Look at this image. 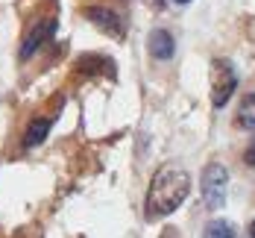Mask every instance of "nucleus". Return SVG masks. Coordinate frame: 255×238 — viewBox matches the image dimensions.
I'll list each match as a JSON object with an SVG mask.
<instances>
[{"instance_id": "1", "label": "nucleus", "mask_w": 255, "mask_h": 238, "mask_svg": "<svg viewBox=\"0 0 255 238\" xmlns=\"http://www.w3.org/2000/svg\"><path fill=\"white\" fill-rule=\"evenodd\" d=\"M188 191H191V177L182 168H176V165L158 168L150 183V191H147V206H144L147 221H158V218H167L170 212H176L185 203Z\"/></svg>"}, {"instance_id": "2", "label": "nucleus", "mask_w": 255, "mask_h": 238, "mask_svg": "<svg viewBox=\"0 0 255 238\" xmlns=\"http://www.w3.org/2000/svg\"><path fill=\"white\" fill-rule=\"evenodd\" d=\"M200 188H203V200L205 206L214 212L226 203V188H229V171L220 165V162H208L203 171V180H200Z\"/></svg>"}, {"instance_id": "3", "label": "nucleus", "mask_w": 255, "mask_h": 238, "mask_svg": "<svg viewBox=\"0 0 255 238\" xmlns=\"http://www.w3.org/2000/svg\"><path fill=\"white\" fill-rule=\"evenodd\" d=\"M235 85H238V74H235L232 62L214 59V65H211V103L217 109L226 106L229 97L235 94Z\"/></svg>"}, {"instance_id": "4", "label": "nucleus", "mask_w": 255, "mask_h": 238, "mask_svg": "<svg viewBox=\"0 0 255 238\" xmlns=\"http://www.w3.org/2000/svg\"><path fill=\"white\" fill-rule=\"evenodd\" d=\"M85 18H88L91 24H97L100 29H106L112 38H124V35H127L124 18H121L115 9H106V6H88V9H85Z\"/></svg>"}, {"instance_id": "5", "label": "nucleus", "mask_w": 255, "mask_h": 238, "mask_svg": "<svg viewBox=\"0 0 255 238\" xmlns=\"http://www.w3.org/2000/svg\"><path fill=\"white\" fill-rule=\"evenodd\" d=\"M53 32H56V21H53V18H50V21H41V24H35V26H32V32L26 35L24 44H21V59L26 62V59L38 50V47H41L47 38H53Z\"/></svg>"}, {"instance_id": "6", "label": "nucleus", "mask_w": 255, "mask_h": 238, "mask_svg": "<svg viewBox=\"0 0 255 238\" xmlns=\"http://www.w3.org/2000/svg\"><path fill=\"white\" fill-rule=\"evenodd\" d=\"M147 47H150V56H153V59L164 62V59H173V53H176V41H173V35H170L167 29H153Z\"/></svg>"}, {"instance_id": "7", "label": "nucleus", "mask_w": 255, "mask_h": 238, "mask_svg": "<svg viewBox=\"0 0 255 238\" xmlns=\"http://www.w3.org/2000/svg\"><path fill=\"white\" fill-rule=\"evenodd\" d=\"M50 118H35V121H29V127H26L24 132V147L29 150V147H38L44 138H47V132H50Z\"/></svg>"}, {"instance_id": "8", "label": "nucleus", "mask_w": 255, "mask_h": 238, "mask_svg": "<svg viewBox=\"0 0 255 238\" xmlns=\"http://www.w3.org/2000/svg\"><path fill=\"white\" fill-rule=\"evenodd\" d=\"M238 124L244 130H253L255 132V94H247L241 100V109H238Z\"/></svg>"}, {"instance_id": "9", "label": "nucleus", "mask_w": 255, "mask_h": 238, "mask_svg": "<svg viewBox=\"0 0 255 238\" xmlns=\"http://www.w3.org/2000/svg\"><path fill=\"white\" fill-rule=\"evenodd\" d=\"M203 238H235V227H232L229 221H211L205 227Z\"/></svg>"}, {"instance_id": "10", "label": "nucleus", "mask_w": 255, "mask_h": 238, "mask_svg": "<svg viewBox=\"0 0 255 238\" xmlns=\"http://www.w3.org/2000/svg\"><path fill=\"white\" fill-rule=\"evenodd\" d=\"M244 159H247V165H250V168H255V141L250 144V147H247V153H244Z\"/></svg>"}, {"instance_id": "11", "label": "nucleus", "mask_w": 255, "mask_h": 238, "mask_svg": "<svg viewBox=\"0 0 255 238\" xmlns=\"http://www.w3.org/2000/svg\"><path fill=\"white\" fill-rule=\"evenodd\" d=\"M250 238H255V221L250 224Z\"/></svg>"}, {"instance_id": "12", "label": "nucleus", "mask_w": 255, "mask_h": 238, "mask_svg": "<svg viewBox=\"0 0 255 238\" xmlns=\"http://www.w3.org/2000/svg\"><path fill=\"white\" fill-rule=\"evenodd\" d=\"M161 238H176V236H173V233H164V236H161Z\"/></svg>"}, {"instance_id": "13", "label": "nucleus", "mask_w": 255, "mask_h": 238, "mask_svg": "<svg viewBox=\"0 0 255 238\" xmlns=\"http://www.w3.org/2000/svg\"><path fill=\"white\" fill-rule=\"evenodd\" d=\"M173 3H191V0H173Z\"/></svg>"}]
</instances>
